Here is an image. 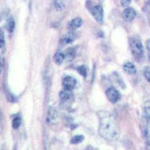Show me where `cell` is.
Returning <instances> with one entry per match:
<instances>
[{
    "mask_svg": "<svg viewBox=\"0 0 150 150\" xmlns=\"http://www.w3.org/2000/svg\"><path fill=\"white\" fill-rule=\"evenodd\" d=\"M100 118L98 133L104 140L114 142L119 139L120 131L115 117L111 113L105 111L98 112Z\"/></svg>",
    "mask_w": 150,
    "mask_h": 150,
    "instance_id": "6da1fadb",
    "label": "cell"
},
{
    "mask_svg": "<svg viewBox=\"0 0 150 150\" xmlns=\"http://www.w3.org/2000/svg\"><path fill=\"white\" fill-rule=\"evenodd\" d=\"M129 45L135 59H141L143 56V47L141 41L135 38H131L129 39Z\"/></svg>",
    "mask_w": 150,
    "mask_h": 150,
    "instance_id": "7a4b0ae2",
    "label": "cell"
},
{
    "mask_svg": "<svg viewBox=\"0 0 150 150\" xmlns=\"http://www.w3.org/2000/svg\"><path fill=\"white\" fill-rule=\"evenodd\" d=\"M89 11L92 14L94 19L99 23H103L104 22V10L100 4L90 5Z\"/></svg>",
    "mask_w": 150,
    "mask_h": 150,
    "instance_id": "3957f363",
    "label": "cell"
},
{
    "mask_svg": "<svg viewBox=\"0 0 150 150\" xmlns=\"http://www.w3.org/2000/svg\"><path fill=\"white\" fill-rule=\"evenodd\" d=\"M59 121L58 112L53 107H50L47 114V123L50 126H54Z\"/></svg>",
    "mask_w": 150,
    "mask_h": 150,
    "instance_id": "277c9868",
    "label": "cell"
},
{
    "mask_svg": "<svg viewBox=\"0 0 150 150\" xmlns=\"http://www.w3.org/2000/svg\"><path fill=\"white\" fill-rule=\"evenodd\" d=\"M106 95H107L108 100L111 103H112V104L116 103L120 99V92H118V90L116 88L112 86L108 88V90L106 91Z\"/></svg>",
    "mask_w": 150,
    "mask_h": 150,
    "instance_id": "5b68a950",
    "label": "cell"
},
{
    "mask_svg": "<svg viewBox=\"0 0 150 150\" xmlns=\"http://www.w3.org/2000/svg\"><path fill=\"white\" fill-rule=\"evenodd\" d=\"M77 84V80L71 76H66L62 80V86L64 87V89L67 91H71Z\"/></svg>",
    "mask_w": 150,
    "mask_h": 150,
    "instance_id": "8992f818",
    "label": "cell"
},
{
    "mask_svg": "<svg viewBox=\"0 0 150 150\" xmlns=\"http://www.w3.org/2000/svg\"><path fill=\"white\" fill-rule=\"evenodd\" d=\"M122 17L124 19L125 21L131 22L134 20L135 17H136V11L132 8H125V9L123 11L122 14Z\"/></svg>",
    "mask_w": 150,
    "mask_h": 150,
    "instance_id": "52a82bcc",
    "label": "cell"
},
{
    "mask_svg": "<svg viewBox=\"0 0 150 150\" xmlns=\"http://www.w3.org/2000/svg\"><path fill=\"white\" fill-rule=\"evenodd\" d=\"M150 121V101H147L143 104V123L148 125Z\"/></svg>",
    "mask_w": 150,
    "mask_h": 150,
    "instance_id": "ba28073f",
    "label": "cell"
},
{
    "mask_svg": "<svg viewBox=\"0 0 150 150\" xmlns=\"http://www.w3.org/2000/svg\"><path fill=\"white\" fill-rule=\"evenodd\" d=\"M83 24V20L82 18L77 17L74 18L73 20L70 21L69 24H68V27L71 31L76 30L77 29L80 28V26H82Z\"/></svg>",
    "mask_w": 150,
    "mask_h": 150,
    "instance_id": "9c48e42d",
    "label": "cell"
},
{
    "mask_svg": "<svg viewBox=\"0 0 150 150\" xmlns=\"http://www.w3.org/2000/svg\"><path fill=\"white\" fill-rule=\"evenodd\" d=\"M123 69L128 74H134L137 72L135 65L131 62H127L123 65Z\"/></svg>",
    "mask_w": 150,
    "mask_h": 150,
    "instance_id": "30bf717a",
    "label": "cell"
},
{
    "mask_svg": "<svg viewBox=\"0 0 150 150\" xmlns=\"http://www.w3.org/2000/svg\"><path fill=\"white\" fill-rule=\"evenodd\" d=\"M65 59L68 61H71L76 56V50L74 47H68L65 50Z\"/></svg>",
    "mask_w": 150,
    "mask_h": 150,
    "instance_id": "8fae6325",
    "label": "cell"
},
{
    "mask_svg": "<svg viewBox=\"0 0 150 150\" xmlns=\"http://www.w3.org/2000/svg\"><path fill=\"white\" fill-rule=\"evenodd\" d=\"M6 29L9 33H12L14 32V28H15V22H14V19L12 17H10L6 21Z\"/></svg>",
    "mask_w": 150,
    "mask_h": 150,
    "instance_id": "7c38bea8",
    "label": "cell"
},
{
    "mask_svg": "<svg viewBox=\"0 0 150 150\" xmlns=\"http://www.w3.org/2000/svg\"><path fill=\"white\" fill-rule=\"evenodd\" d=\"M75 38H76V35L74 33H67L65 35H64L62 38V41L64 44H70V43L73 42L74 41Z\"/></svg>",
    "mask_w": 150,
    "mask_h": 150,
    "instance_id": "4fadbf2b",
    "label": "cell"
},
{
    "mask_svg": "<svg viewBox=\"0 0 150 150\" xmlns=\"http://www.w3.org/2000/svg\"><path fill=\"white\" fill-rule=\"evenodd\" d=\"M53 59H54L55 62H56L57 65H60L64 62V60L65 59V53H62V52H57V53L55 54L54 57H53Z\"/></svg>",
    "mask_w": 150,
    "mask_h": 150,
    "instance_id": "5bb4252c",
    "label": "cell"
},
{
    "mask_svg": "<svg viewBox=\"0 0 150 150\" xmlns=\"http://www.w3.org/2000/svg\"><path fill=\"white\" fill-rule=\"evenodd\" d=\"M54 7L58 11H63L65 8V0H53Z\"/></svg>",
    "mask_w": 150,
    "mask_h": 150,
    "instance_id": "9a60e30c",
    "label": "cell"
},
{
    "mask_svg": "<svg viewBox=\"0 0 150 150\" xmlns=\"http://www.w3.org/2000/svg\"><path fill=\"white\" fill-rule=\"evenodd\" d=\"M85 137L83 135H75L71 139V144H79L84 140Z\"/></svg>",
    "mask_w": 150,
    "mask_h": 150,
    "instance_id": "2e32d148",
    "label": "cell"
},
{
    "mask_svg": "<svg viewBox=\"0 0 150 150\" xmlns=\"http://www.w3.org/2000/svg\"><path fill=\"white\" fill-rule=\"evenodd\" d=\"M59 98L62 101H68V99L71 98V94L69 91H67L64 89L63 91H61L59 92Z\"/></svg>",
    "mask_w": 150,
    "mask_h": 150,
    "instance_id": "e0dca14e",
    "label": "cell"
},
{
    "mask_svg": "<svg viewBox=\"0 0 150 150\" xmlns=\"http://www.w3.org/2000/svg\"><path fill=\"white\" fill-rule=\"evenodd\" d=\"M21 122H22V120L20 116H16L12 120V128L14 129H18L21 126Z\"/></svg>",
    "mask_w": 150,
    "mask_h": 150,
    "instance_id": "ac0fdd59",
    "label": "cell"
},
{
    "mask_svg": "<svg viewBox=\"0 0 150 150\" xmlns=\"http://www.w3.org/2000/svg\"><path fill=\"white\" fill-rule=\"evenodd\" d=\"M77 71L79 74H80L81 76L83 77H86L87 75V71H86V68L85 66L83 65H81V66H79L78 68H77Z\"/></svg>",
    "mask_w": 150,
    "mask_h": 150,
    "instance_id": "d6986e66",
    "label": "cell"
},
{
    "mask_svg": "<svg viewBox=\"0 0 150 150\" xmlns=\"http://www.w3.org/2000/svg\"><path fill=\"white\" fill-rule=\"evenodd\" d=\"M143 74H144V77H145L146 80L150 83V66L146 67L143 72Z\"/></svg>",
    "mask_w": 150,
    "mask_h": 150,
    "instance_id": "ffe728a7",
    "label": "cell"
},
{
    "mask_svg": "<svg viewBox=\"0 0 150 150\" xmlns=\"http://www.w3.org/2000/svg\"><path fill=\"white\" fill-rule=\"evenodd\" d=\"M131 0H121V5L122 7L128 8V5L131 4Z\"/></svg>",
    "mask_w": 150,
    "mask_h": 150,
    "instance_id": "44dd1931",
    "label": "cell"
},
{
    "mask_svg": "<svg viewBox=\"0 0 150 150\" xmlns=\"http://www.w3.org/2000/svg\"><path fill=\"white\" fill-rule=\"evenodd\" d=\"M0 45H1V49L2 50L5 47V39H4V34L2 30H1V44Z\"/></svg>",
    "mask_w": 150,
    "mask_h": 150,
    "instance_id": "7402d4cb",
    "label": "cell"
},
{
    "mask_svg": "<svg viewBox=\"0 0 150 150\" xmlns=\"http://www.w3.org/2000/svg\"><path fill=\"white\" fill-rule=\"evenodd\" d=\"M146 49L148 50V52H150V39H148L146 43Z\"/></svg>",
    "mask_w": 150,
    "mask_h": 150,
    "instance_id": "603a6c76",
    "label": "cell"
},
{
    "mask_svg": "<svg viewBox=\"0 0 150 150\" xmlns=\"http://www.w3.org/2000/svg\"><path fill=\"white\" fill-rule=\"evenodd\" d=\"M148 53H149V59L150 60V52H148Z\"/></svg>",
    "mask_w": 150,
    "mask_h": 150,
    "instance_id": "cb8c5ba5",
    "label": "cell"
},
{
    "mask_svg": "<svg viewBox=\"0 0 150 150\" xmlns=\"http://www.w3.org/2000/svg\"><path fill=\"white\" fill-rule=\"evenodd\" d=\"M14 150H17V148H16V147H14Z\"/></svg>",
    "mask_w": 150,
    "mask_h": 150,
    "instance_id": "d4e9b609",
    "label": "cell"
}]
</instances>
